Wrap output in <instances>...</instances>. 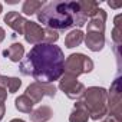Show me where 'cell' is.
Masks as SVG:
<instances>
[{
	"label": "cell",
	"mask_w": 122,
	"mask_h": 122,
	"mask_svg": "<svg viewBox=\"0 0 122 122\" xmlns=\"http://www.w3.org/2000/svg\"><path fill=\"white\" fill-rule=\"evenodd\" d=\"M19 71L39 83H53L65 73V55L56 45H35L20 60Z\"/></svg>",
	"instance_id": "6da1fadb"
},
{
	"label": "cell",
	"mask_w": 122,
	"mask_h": 122,
	"mask_svg": "<svg viewBox=\"0 0 122 122\" xmlns=\"http://www.w3.org/2000/svg\"><path fill=\"white\" fill-rule=\"evenodd\" d=\"M37 20L43 26L52 30H68L71 27H82L88 19L81 13L78 2H63L55 0L45 5L37 13Z\"/></svg>",
	"instance_id": "7a4b0ae2"
},
{
	"label": "cell",
	"mask_w": 122,
	"mask_h": 122,
	"mask_svg": "<svg viewBox=\"0 0 122 122\" xmlns=\"http://www.w3.org/2000/svg\"><path fill=\"white\" fill-rule=\"evenodd\" d=\"M79 101L82 102V105L88 111L89 119L99 121V119H103L108 115V106H106L108 91L105 88L91 86V88L85 89V92H83V95L81 96Z\"/></svg>",
	"instance_id": "3957f363"
},
{
	"label": "cell",
	"mask_w": 122,
	"mask_h": 122,
	"mask_svg": "<svg viewBox=\"0 0 122 122\" xmlns=\"http://www.w3.org/2000/svg\"><path fill=\"white\" fill-rule=\"evenodd\" d=\"M93 68V60L83 53H72L65 59V73H69L76 78L79 75L92 72Z\"/></svg>",
	"instance_id": "277c9868"
},
{
	"label": "cell",
	"mask_w": 122,
	"mask_h": 122,
	"mask_svg": "<svg viewBox=\"0 0 122 122\" xmlns=\"http://www.w3.org/2000/svg\"><path fill=\"white\" fill-rule=\"evenodd\" d=\"M59 89L62 91L69 99L79 101L86 88H85V85L82 82L78 81L76 76H72L69 73H63L59 79Z\"/></svg>",
	"instance_id": "5b68a950"
},
{
	"label": "cell",
	"mask_w": 122,
	"mask_h": 122,
	"mask_svg": "<svg viewBox=\"0 0 122 122\" xmlns=\"http://www.w3.org/2000/svg\"><path fill=\"white\" fill-rule=\"evenodd\" d=\"M106 106H108V115L122 121V111H121V78L118 76L109 92H108V101H106Z\"/></svg>",
	"instance_id": "8992f818"
},
{
	"label": "cell",
	"mask_w": 122,
	"mask_h": 122,
	"mask_svg": "<svg viewBox=\"0 0 122 122\" xmlns=\"http://www.w3.org/2000/svg\"><path fill=\"white\" fill-rule=\"evenodd\" d=\"M25 95L33 103H39L45 96L55 98V95H56V86L53 83H39V82H33V83H30L26 88Z\"/></svg>",
	"instance_id": "52a82bcc"
},
{
	"label": "cell",
	"mask_w": 122,
	"mask_h": 122,
	"mask_svg": "<svg viewBox=\"0 0 122 122\" xmlns=\"http://www.w3.org/2000/svg\"><path fill=\"white\" fill-rule=\"evenodd\" d=\"M23 36H25V40H26L29 45H39V43L43 42L45 29H43L39 23L32 22V20H27V22H26V26H25Z\"/></svg>",
	"instance_id": "ba28073f"
},
{
	"label": "cell",
	"mask_w": 122,
	"mask_h": 122,
	"mask_svg": "<svg viewBox=\"0 0 122 122\" xmlns=\"http://www.w3.org/2000/svg\"><path fill=\"white\" fill-rule=\"evenodd\" d=\"M26 22H27V20H26L19 12H16V10L7 12L6 16H5V23H6L13 32H16L17 35H23Z\"/></svg>",
	"instance_id": "9c48e42d"
},
{
	"label": "cell",
	"mask_w": 122,
	"mask_h": 122,
	"mask_svg": "<svg viewBox=\"0 0 122 122\" xmlns=\"http://www.w3.org/2000/svg\"><path fill=\"white\" fill-rule=\"evenodd\" d=\"M106 12L103 9H98V12L89 19L88 26H86V32H98V33H105V27H106Z\"/></svg>",
	"instance_id": "30bf717a"
},
{
	"label": "cell",
	"mask_w": 122,
	"mask_h": 122,
	"mask_svg": "<svg viewBox=\"0 0 122 122\" xmlns=\"http://www.w3.org/2000/svg\"><path fill=\"white\" fill-rule=\"evenodd\" d=\"M83 42L86 47L92 52H101L105 47V33H98V32H86Z\"/></svg>",
	"instance_id": "8fae6325"
},
{
	"label": "cell",
	"mask_w": 122,
	"mask_h": 122,
	"mask_svg": "<svg viewBox=\"0 0 122 122\" xmlns=\"http://www.w3.org/2000/svg\"><path fill=\"white\" fill-rule=\"evenodd\" d=\"M53 116V111L47 105H42L30 112V121L32 122H47Z\"/></svg>",
	"instance_id": "7c38bea8"
},
{
	"label": "cell",
	"mask_w": 122,
	"mask_h": 122,
	"mask_svg": "<svg viewBox=\"0 0 122 122\" xmlns=\"http://www.w3.org/2000/svg\"><path fill=\"white\" fill-rule=\"evenodd\" d=\"M3 56L10 59L12 62H20L25 56V46L22 43H13L3 52Z\"/></svg>",
	"instance_id": "4fadbf2b"
},
{
	"label": "cell",
	"mask_w": 122,
	"mask_h": 122,
	"mask_svg": "<svg viewBox=\"0 0 122 122\" xmlns=\"http://www.w3.org/2000/svg\"><path fill=\"white\" fill-rule=\"evenodd\" d=\"M89 121V113L82 105L81 101L75 102V108L69 115V122H88Z\"/></svg>",
	"instance_id": "5bb4252c"
},
{
	"label": "cell",
	"mask_w": 122,
	"mask_h": 122,
	"mask_svg": "<svg viewBox=\"0 0 122 122\" xmlns=\"http://www.w3.org/2000/svg\"><path fill=\"white\" fill-rule=\"evenodd\" d=\"M0 86H3L9 93H16L20 86H22V81L19 78L15 76H0Z\"/></svg>",
	"instance_id": "9a60e30c"
},
{
	"label": "cell",
	"mask_w": 122,
	"mask_h": 122,
	"mask_svg": "<svg viewBox=\"0 0 122 122\" xmlns=\"http://www.w3.org/2000/svg\"><path fill=\"white\" fill-rule=\"evenodd\" d=\"M83 37H85V35H83V32H82L81 29L71 30V32L66 35V37H65V47L72 49V47L79 46V45L83 42Z\"/></svg>",
	"instance_id": "2e32d148"
},
{
	"label": "cell",
	"mask_w": 122,
	"mask_h": 122,
	"mask_svg": "<svg viewBox=\"0 0 122 122\" xmlns=\"http://www.w3.org/2000/svg\"><path fill=\"white\" fill-rule=\"evenodd\" d=\"M78 3H79V7H81V13L86 19H91L99 9V3L93 2V0H81Z\"/></svg>",
	"instance_id": "e0dca14e"
},
{
	"label": "cell",
	"mask_w": 122,
	"mask_h": 122,
	"mask_svg": "<svg viewBox=\"0 0 122 122\" xmlns=\"http://www.w3.org/2000/svg\"><path fill=\"white\" fill-rule=\"evenodd\" d=\"M45 6V2L42 0H26L22 6V13L26 15V16H32L35 13H37L42 7Z\"/></svg>",
	"instance_id": "ac0fdd59"
},
{
	"label": "cell",
	"mask_w": 122,
	"mask_h": 122,
	"mask_svg": "<svg viewBox=\"0 0 122 122\" xmlns=\"http://www.w3.org/2000/svg\"><path fill=\"white\" fill-rule=\"evenodd\" d=\"M15 106L19 112H23V113H30L33 111V106L35 103L26 96V95H20L15 99Z\"/></svg>",
	"instance_id": "d6986e66"
},
{
	"label": "cell",
	"mask_w": 122,
	"mask_h": 122,
	"mask_svg": "<svg viewBox=\"0 0 122 122\" xmlns=\"http://www.w3.org/2000/svg\"><path fill=\"white\" fill-rule=\"evenodd\" d=\"M119 20H121V15H118V16L115 17V27H113V30H112V40H113V45H115L116 49L119 47V45H121V42H122V30H121V23H119Z\"/></svg>",
	"instance_id": "ffe728a7"
},
{
	"label": "cell",
	"mask_w": 122,
	"mask_h": 122,
	"mask_svg": "<svg viewBox=\"0 0 122 122\" xmlns=\"http://www.w3.org/2000/svg\"><path fill=\"white\" fill-rule=\"evenodd\" d=\"M59 40V33L56 30H52V29H45V37H43V43H47V45H55L56 42Z\"/></svg>",
	"instance_id": "44dd1931"
},
{
	"label": "cell",
	"mask_w": 122,
	"mask_h": 122,
	"mask_svg": "<svg viewBox=\"0 0 122 122\" xmlns=\"http://www.w3.org/2000/svg\"><path fill=\"white\" fill-rule=\"evenodd\" d=\"M6 99H7V91L3 86H0V103H5Z\"/></svg>",
	"instance_id": "7402d4cb"
},
{
	"label": "cell",
	"mask_w": 122,
	"mask_h": 122,
	"mask_svg": "<svg viewBox=\"0 0 122 122\" xmlns=\"http://www.w3.org/2000/svg\"><path fill=\"white\" fill-rule=\"evenodd\" d=\"M101 122H122V121H119V119H116V118H113V116H111V115H106L105 119L101 121Z\"/></svg>",
	"instance_id": "603a6c76"
},
{
	"label": "cell",
	"mask_w": 122,
	"mask_h": 122,
	"mask_svg": "<svg viewBox=\"0 0 122 122\" xmlns=\"http://www.w3.org/2000/svg\"><path fill=\"white\" fill-rule=\"evenodd\" d=\"M5 113H6V105L5 103H0V121L5 118Z\"/></svg>",
	"instance_id": "cb8c5ba5"
},
{
	"label": "cell",
	"mask_w": 122,
	"mask_h": 122,
	"mask_svg": "<svg viewBox=\"0 0 122 122\" xmlns=\"http://www.w3.org/2000/svg\"><path fill=\"white\" fill-rule=\"evenodd\" d=\"M5 37H6V32H5L3 27H0V43L5 40Z\"/></svg>",
	"instance_id": "d4e9b609"
},
{
	"label": "cell",
	"mask_w": 122,
	"mask_h": 122,
	"mask_svg": "<svg viewBox=\"0 0 122 122\" xmlns=\"http://www.w3.org/2000/svg\"><path fill=\"white\" fill-rule=\"evenodd\" d=\"M108 5L111 6V7H113V9H118V7H121L122 6V3L119 2V3H113V2H108Z\"/></svg>",
	"instance_id": "484cf974"
},
{
	"label": "cell",
	"mask_w": 122,
	"mask_h": 122,
	"mask_svg": "<svg viewBox=\"0 0 122 122\" xmlns=\"http://www.w3.org/2000/svg\"><path fill=\"white\" fill-rule=\"evenodd\" d=\"M10 122H26V121H23V119H19V118H15V119H12Z\"/></svg>",
	"instance_id": "4316f807"
},
{
	"label": "cell",
	"mask_w": 122,
	"mask_h": 122,
	"mask_svg": "<svg viewBox=\"0 0 122 122\" xmlns=\"http://www.w3.org/2000/svg\"><path fill=\"white\" fill-rule=\"evenodd\" d=\"M6 2H7L9 5H15V3H17V2H16V0H6Z\"/></svg>",
	"instance_id": "83f0119b"
},
{
	"label": "cell",
	"mask_w": 122,
	"mask_h": 122,
	"mask_svg": "<svg viewBox=\"0 0 122 122\" xmlns=\"http://www.w3.org/2000/svg\"><path fill=\"white\" fill-rule=\"evenodd\" d=\"M2 12H3V6H2V3H0V15H2Z\"/></svg>",
	"instance_id": "f1b7e54d"
},
{
	"label": "cell",
	"mask_w": 122,
	"mask_h": 122,
	"mask_svg": "<svg viewBox=\"0 0 122 122\" xmlns=\"http://www.w3.org/2000/svg\"><path fill=\"white\" fill-rule=\"evenodd\" d=\"M0 76H2V75H0Z\"/></svg>",
	"instance_id": "f546056e"
}]
</instances>
